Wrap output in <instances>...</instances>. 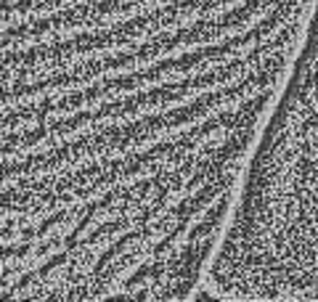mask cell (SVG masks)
<instances>
[{"instance_id": "obj_1", "label": "cell", "mask_w": 318, "mask_h": 302, "mask_svg": "<svg viewBox=\"0 0 318 302\" xmlns=\"http://www.w3.org/2000/svg\"><path fill=\"white\" fill-rule=\"evenodd\" d=\"M225 299H318V0L209 257Z\"/></svg>"}]
</instances>
